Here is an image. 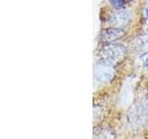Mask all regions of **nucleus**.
Here are the masks:
<instances>
[{"label":"nucleus","mask_w":148,"mask_h":139,"mask_svg":"<svg viewBox=\"0 0 148 139\" xmlns=\"http://www.w3.org/2000/svg\"><path fill=\"white\" fill-rule=\"evenodd\" d=\"M145 67L146 69H148V58L145 60Z\"/></svg>","instance_id":"423d86ee"},{"label":"nucleus","mask_w":148,"mask_h":139,"mask_svg":"<svg viewBox=\"0 0 148 139\" xmlns=\"http://www.w3.org/2000/svg\"><path fill=\"white\" fill-rule=\"evenodd\" d=\"M94 75L98 82L102 83H108L114 79L115 71L112 65L100 61L95 67Z\"/></svg>","instance_id":"f03ea898"},{"label":"nucleus","mask_w":148,"mask_h":139,"mask_svg":"<svg viewBox=\"0 0 148 139\" xmlns=\"http://www.w3.org/2000/svg\"><path fill=\"white\" fill-rule=\"evenodd\" d=\"M130 20H131V16L130 14L126 11H119L118 13H116L115 15H113L110 19V21L112 22L111 25H126L127 23H129Z\"/></svg>","instance_id":"20e7f679"},{"label":"nucleus","mask_w":148,"mask_h":139,"mask_svg":"<svg viewBox=\"0 0 148 139\" xmlns=\"http://www.w3.org/2000/svg\"><path fill=\"white\" fill-rule=\"evenodd\" d=\"M127 55V50L122 45L117 43H110L102 47L99 56L102 62L114 66L123 61Z\"/></svg>","instance_id":"f257e3e1"},{"label":"nucleus","mask_w":148,"mask_h":139,"mask_svg":"<svg viewBox=\"0 0 148 139\" xmlns=\"http://www.w3.org/2000/svg\"><path fill=\"white\" fill-rule=\"evenodd\" d=\"M110 4L112 5V7L117 9V10H119L121 9L125 4V0H109Z\"/></svg>","instance_id":"39448f33"},{"label":"nucleus","mask_w":148,"mask_h":139,"mask_svg":"<svg viewBox=\"0 0 148 139\" xmlns=\"http://www.w3.org/2000/svg\"><path fill=\"white\" fill-rule=\"evenodd\" d=\"M145 13H146V18L148 19V6L146 8V10H145Z\"/></svg>","instance_id":"0eeeda50"},{"label":"nucleus","mask_w":148,"mask_h":139,"mask_svg":"<svg viewBox=\"0 0 148 139\" xmlns=\"http://www.w3.org/2000/svg\"><path fill=\"white\" fill-rule=\"evenodd\" d=\"M125 35V32L121 28L109 27L104 29L101 32V40L104 43H112L119 39H121Z\"/></svg>","instance_id":"7ed1b4c3"}]
</instances>
